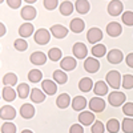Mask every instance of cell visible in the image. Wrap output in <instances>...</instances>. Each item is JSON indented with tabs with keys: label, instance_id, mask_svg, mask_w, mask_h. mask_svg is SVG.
<instances>
[{
	"label": "cell",
	"instance_id": "cell-1",
	"mask_svg": "<svg viewBox=\"0 0 133 133\" xmlns=\"http://www.w3.org/2000/svg\"><path fill=\"white\" fill-rule=\"evenodd\" d=\"M105 79H107V84L110 88H115L116 91L120 88V85L123 84V77H121L118 71H109L105 76Z\"/></svg>",
	"mask_w": 133,
	"mask_h": 133
},
{
	"label": "cell",
	"instance_id": "cell-2",
	"mask_svg": "<svg viewBox=\"0 0 133 133\" xmlns=\"http://www.w3.org/2000/svg\"><path fill=\"white\" fill-rule=\"evenodd\" d=\"M33 39H35V43L39 44V45H45L51 40V31H48L45 28H40L33 35Z\"/></svg>",
	"mask_w": 133,
	"mask_h": 133
},
{
	"label": "cell",
	"instance_id": "cell-3",
	"mask_svg": "<svg viewBox=\"0 0 133 133\" xmlns=\"http://www.w3.org/2000/svg\"><path fill=\"white\" fill-rule=\"evenodd\" d=\"M125 95L123 92H118V91H115L112 93L108 95V103L112 105V107H120L125 103Z\"/></svg>",
	"mask_w": 133,
	"mask_h": 133
},
{
	"label": "cell",
	"instance_id": "cell-4",
	"mask_svg": "<svg viewBox=\"0 0 133 133\" xmlns=\"http://www.w3.org/2000/svg\"><path fill=\"white\" fill-rule=\"evenodd\" d=\"M124 11V5L120 0H112L108 4V14L110 16H118L120 14H123Z\"/></svg>",
	"mask_w": 133,
	"mask_h": 133
},
{
	"label": "cell",
	"instance_id": "cell-5",
	"mask_svg": "<svg viewBox=\"0 0 133 133\" xmlns=\"http://www.w3.org/2000/svg\"><path fill=\"white\" fill-rule=\"evenodd\" d=\"M105 100L104 98H100V97H93L91 101H89V109L95 113H100L105 109Z\"/></svg>",
	"mask_w": 133,
	"mask_h": 133
},
{
	"label": "cell",
	"instance_id": "cell-6",
	"mask_svg": "<svg viewBox=\"0 0 133 133\" xmlns=\"http://www.w3.org/2000/svg\"><path fill=\"white\" fill-rule=\"evenodd\" d=\"M84 69L89 73H96L100 69V61L96 57H87L84 61Z\"/></svg>",
	"mask_w": 133,
	"mask_h": 133
},
{
	"label": "cell",
	"instance_id": "cell-7",
	"mask_svg": "<svg viewBox=\"0 0 133 133\" xmlns=\"http://www.w3.org/2000/svg\"><path fill=\"white\" fill-rule=\"evenodd\" d=\"M72 52L73 56L77 59H85L88 56V48L84 43H76L72 48Z\"/></svg>",
	"mask_w": 133,
	"mask_h": 133
},
{
	"label": "cell",
	"instance_id": "cell-8",
	"mask_svg": "<svg viewBox=\"0 0 133 133\" xmlns=\"http://www.w3.org/2000/svg\"><path fill=\"white\" fill-rule=\"evenodd\" d=\"M87 39H88V41H89L91 44H96V43H98L100 40L103 39V31L100 29V28H91L89 31H88V33H87Z\"/></svg>",
	"mask_w": 133,
	"mask_h": 133
},
{
	"label": "cell",
	"instance_id": "cell-9",
	"mask_svg": "<svg viewBox=\"0 0 133 133\" xmlns=\"http://www.w3.org/2000/svg\"><path fill=\"white\" fill-rule=\"evenodd\" d=\"M121 32H123V27L117 21H110L107 25V33L110 37H118L121 35Z\"/></svg>",
	"mask_w": 133,
	"mask_h": 133
},
{
	"label": "cell",
	"instance_id": "cell-10",
	"mask_svg": "<svg viewBox=\"0 0 133 133\" xmlns=\"http://www.w3.org/2000/svg\"><path fill=\"white\" fill-rule=\"evenodd\" d=\"M107 59L110 64H120L124 59V55L120 49H110L107 55Z\"/></svg>",
	"mask_w": 133,
	"mask_h": 133
},
{
	"label": "cell",
	"instance_id": "cell-11",
	"mask_svg": "<svg viewBox=\"0 0 133 133\" xmlns=\"http://www.w3.org/2000/svg\"><path fill=\"white\" fill-rule=\"evenodd\" d=\"M16 116V109L11 105H4L0 109V117L2 120H14Z\"/></svg>",
	"mask_w": 133,
	"mask_h": 133
},
{
	"label": "cell",
	"instance_id": "cell-12",
	"mask_svg": "<svg viewBox=\"0 0 133 133\" xmlns=\"http://www.w3.org/2000/svg\"><path fill=\"white\" fill-rule=\"evenodd\" d=\"M51 33L53 35V37H56V39H64L68 35V28H65L61 24H55V25L51 27Z\"/></svg>",
	"mask_w": 133,
	"mask_h": 133
},
{
	"label": "cell",
	"instance_id": "cell-13",
	"mask_svg": "<svg viewBox=\"0 0 133 133\" xmlns=\"http://www.w3.org/2000/svg\"><path fill=\"white\" fill-rule=\"evenodd\" d=\"M29 61L33 65H43V64H45V61H47V55L44 52L36 51V52H33L29 56Z\"/></svg>",
	"mask_w": 133,
	"mask_h": 133
},
{
	"label": "cell",
	"instance_id": "cell-14",
	"mask_svg": "<svg viewBox=\"0 0 133 133\" xmlns=\"http://www.w3.org/2000/svg\"><path fill=\"white\" fill-rule=\"evenodd\" d=\"M36 8L35 7H32V5H25V7H23L21 8V11H20V16L23 17L24 20H33L36 17Z\"/></svg>",
	"mask_w": 133,
	"mask_h": 133
},
{
	"label": "cell",
	"instance_id": "cell-15",
	"mask_svg": "<svg viewBox=\"0 0 133 133\" xmlns=\"http://www.w3.org/2000/svg\"><path fill=\"white\" fill-rule=\"evenodd\" d=\"M76 66H77V61L72 56H66L60 61V68L63 71H73Z\"/></svg>",
	"mask_w": 133,
	"mask_h": 133
},
{
	"label": "cell",
	"instance_id": "cell-16",
	"mask_svg": "<svg viewBox=\"0 0 133 133\" xmlns=\"http://www.w3.org/2000/svg\"><path fill=\"white\" fill-rule=\"evenodd\" d=\"M41 88H43L44 93L51 95V96H53L55 93L57 92V85H56V83H53L52 80H43L41 81Z\"/></svg>",
	"mask_w": 133,
	"mask_h": 133
},
{
	"label": "cell",
	"instance_id": "cell-17",
	"mask_svg": "<svg viewBox=\"0 0 133 133\" xmlns=\"http://www.w3.org/2000/svg\"><path fill=\"white\" fill-rule=\"evenodd\" d=\"M20 116L25 118V120H29L35 116V107L32 104H23L20 108Z\"/></svg>",
	"mask_w": 133,
	"mask_h": 133
},
{
	"label": "cell",
	"instance_id": "cell-18",
	"mask_svg": "<svg viewBox=\"0 0 133 133\" xmlns=\"http://www.w3.org/2000/svg\"><path fill=\"white\" fill-rule=\"evenodd\" d=\"M69 28L72 32L75 33H81L85 28V23H84V20L80 19V17H76V19H72L71 20V24H69Z\"/></svg>",
	"mask_w": 133,
	"mask_h": 133
},
{
	"label": "cell",
	"instance_id": "cell-19",
	"mask_svg": "<svg viewBox=\"0 0 133 133\" xmlns=\"http://www.w3.org/2000/svg\"><path fill=\"white\" fill-rule=\"evenodd\" d=\"M95 115H93V112H81L80 115H79V121H80V124L81 125H91V124H93L95 123Z\"/></svg>",
	"mask_w": 133,
	"mask_h": 133
},
{
	"label": "cell",
	"instance_id": "cell-20",
	"mask_svg": "<svg viewBox=\"0 0 133 133\" xmlns=\"http://www.w3.org/2000/svg\"><path fill=\"white\" fill-rule=\"evenodd\" d=\"M87 107V100L83 96H76L75 98H72V109L77 110V112H81L83 109H85Z\"/></svg>",
	"mask_w": 133,
	"mask_h": 133
},
{
	"label": "cell",
	"instance_id": "cell-21",
	"mask_svg": "<svg viewBox=\"0 0 133 133\" xmlns=\"http://www.w3.org/2000/svg\"><path fill=\"white\" fill-rule=\"evenodd\" d=\"M75 8L76 11L79 12L80 15H85L89 12V9H91V4L88 0H77V2L75 3Z\"/></svg>",
	"mask_w": 133,
	"mask_h": 133
},
{
	"label": "cell",
	"instance_id": "cell-22",
	"mask_svg": "<svg viewBox=\"0 0 133 133\" xmlns=\"http://www.w3.org/2000/svg\"><path fill=\"white\" fill-rule=\"evenodd\" d=\"M29 97H31L32 101L36 103V104H40V103H43L44 100H45V95H44V91L39 89V88H33V89L31 91Z\"/></svg>",
	"mask_w": 133,
	"mask_h": 133
},
{
	"label": "cell",
	"instance_id": "cell-23",
	"mask_svg": "<svg viewBox=\"0 0 133 133\" xmlns=\"http://www.w3.org/2000/svg\"><path fill=\"white\" fill-rule=\"evenodd\" d=\"M93 92L96 96H105L108 93V84L103 80L96 81V84L93 87Z\"/></svg>",
	"mask_w": 133,
	"mask_h": 133
},
{
	"label": "cell",
	"instance_id": "cell-24",
	"mask_svg": "<svg viewBox=\"0 0 133 133\" xmlns=\"http://www.w3.org/2000/svg\"><path fill=\"white\" fill-rule=\"evenodd\" d=\"M33 31H35V28H33V24H31V23H24V24H21L20 28H19V35L23 37V39H24V37H29V36H32Z\"/></svg>",
	"mask_w": 133,
	"mask_h": 133
},
{
	"label": "cell",
	"instance_id": "cell-25",
	"mask_svg": "<svg viewBox=\"0 0 133 133\" xmlns=\"http://www.w3.org/2000/svg\"><path fill=\"white\" fill-rule=\"evenodd\" d=\"M69 104H72L71 101V97L69 95H66V93H61L57 98H56V105L60 108V109H65V108H68Z\"/></svg>",
	"mask_w": 133,
	"mask_h": 133
},
{
	"label": "cell",
	"instance_id": "cell-26",
	"mask_svg": "<svg viewBox=\"0 0 133 133\" xmlns=\"http://www.w3.org/2000/svg\"><path fill=\"white\" fill-rule=\"evenodd\" d=\"M93 81L89 79V77H83V79L79 81V88H80V91L81 92H89L93 89Z\"/></svg>",
	"mask_w": 133,
	"mask_h": 133
},
{
	"label": "cell",
	"instance_id": "cell-27",
	"mask_svg": "<svg viewBox=\"0 0 133 133\" xmlns=\"http://www.w3.org/2000/svg\"><path fill=\"white\" fill-rule=\"evenodd\" d=\"M60 9V14L63 16H69L72 12H73V9H75V5L69 2V0H65V2H63L59 7Z\"/></svg>",
	"mask_w": 133,
	"mask_h": 133
},
{
	"label": "cell",
	"instance_id": "cell-28",
	"mask_svg": "<svg viewBox=\"0 0 133 133\" xmlns=\"http://www.w3.org/2000/svg\"><path fill=\"white\" fill-rule=\"evenodd\" d=\"M52 77H53V80L56 81L57 84H65L66 81H68V76H66V73L63 69H56L53 72Z\"/></svg>",
	"mask_w": 133,
	"mask_h": 133
},
{
	"label": "cell",
	"instance_id": "cell-29",
	"mask_svg": "<svg viewBox=\"0 0 133 133\" xmlns=\"http://www.w3.org/2000/svg\"><path fill=\"white\" fill-rule=\"evenodd\" d=\"M16 95H17V92L12 87H4L3 88V98L5 101H14L16 98Z\"/></svg>",
	"mask_w": 133,
	"mask_h": 133
},
{
	"label": "cell",
	"instance_id": "cell-30",
	"mask_svg": "<svg viewBox=\"0 0 133 133\" xmlns=\"http://www.w3.org/2000/svg\"><path fill=\"white\" fill-rule=\"evenodd\" d=\"M16 83H17V76H16L15 73L8 72V73L4 75V77H3V84H4L5 87H14V85H16Z\"/></svg>",
	"mask_w": 133,
	"mask_h": 133
},
{
	"label": "cell",
	"instance_id": "cell-31",
	"mask_svg": "<svg viewBox=\"0 0 133 133\" xmlns=\"http://www.w3.org/2000/svg\"><path fill=\"white\" fill-rule=\"evenodd\" d=\"M17 95L20 98H27L31 95V89H29V85L25 83H21L17 85Z\"/></svg>",
	"mask_w": 133,
	"mask_h": 133
},
{
	"label": "cell",
	"instance_id": "cell-32",
	"mask_svg": "<svg viewBox=\"0 0 133 133\" xmlns=\"http://www.w3.org/2000/svg\"><path fill=\"white\" fill-rule=\"evenodd\" d=\"M105 53H107V47L104 44H96L92 47V55L96 57H103L105 56Z\"/></svg>",
	"mask_w": 133,
	"mask_h": 133
},
{
	"label": "cell",
	"instance_id": "cell-33",
	"mask_svg": "<svg viewBox=\"0 0 133 133\" xmlns=\"http://www.w3.org/2000/svg\"><path fill=\"white\" fill-rule=\"evenodd\" d=\"M107 130L109 133H117L120 130V123L117 118H110L107 123Z\"/></svg>",
	"mask_w": 133,
	"mask_h": 133
},
{
	"label": "cell",
	"instance_id": "cell-34",
	"mask_svg": "<svg viewBox=\"0 0 133 133\" xmlns=\"http://www.w3.org/2000/svg\"><path fill=\"white\" fill-rule=\"evenodd\" d=\"M41 79H43L41 71H39V69H32V71L28 72V80H29L31 83H39V81H41Z\"/></svg>",
	"mask_w": 133,
	"mask_h": 133
},
{
	"label": "cell",
	"instance_id": "cell-35",
	"mask_svg": "<svg viewBox=\"0 0 133 133\" xmlns=\"http://www.w3.org/2000/svg\"><path fill=\"white\" fill-rule=\"evenodd\" d=\"M63 56L61 53V49L60 48H51L49 52H48V57L52 60V61H59Z\"/></svg>",
	"mask_w": 133,
	"mask_h": 133
},
{
	"label": "cell",
	"instance_id": "cell-36",
	"mask_svg": "<svg viewBox=\"0 0 133 133\" xmlns=\"http://www.w3.org/2000/svg\"><path fill=\"white\" fill-rule=\"evenodd\" d=\"M121 128L125 133H133V118L127 117L123 120V124H121Z\"/></svg>",
	"mask_w": 133,
	"mask_h": 133
},
{
	"label": "cell",
	"instance_id": "cell-37",
	"mask_svg": "<svg viewBox=\"0 0 133 133\" xmlns=\"http://www.w3.org/2000/svg\"><path fill=\"white\" fill-rule=\"evenodd\" d=\"M14 45H15V48H16L17 51L24 52V51H27V48H28V43H27L23 37H20V39H16V40L14 41Z\"/></svg>",
	"mask_w": 133,
	"mask_h": 133
},
{
	"label": "cell",
	"instance_id": "cell-38",
	"mask_svg": "<svg viewBox=\"0 0 133 133\" xmlns=\"http://www.w3.org/2000/svg\"><path fill=\"white\" fill-rule=\"evenodd\" d=\"M2 133H16V125L11 121H5L2 125Z\"/></svg>",
	"mask_w": 133,
	"mask_h": 133
},
{
	"label": "cell",
	"instance_id": "cell-39",
	"mask_svg": "<svg viewBox=\"0 0 133 133\" xmlns=\"http://www.w3.org/2000/svg\"><path fill=\"white\" fill-rule=\"evenodd\" d=\"M123 23L128 27H132L133 25V12L132 11H127V12L123 14Z\"/></svg>",
	"mask_w": 133,
	"mask_h": 133
},
{
	"label": "cell",
	"instance_id": "cell-40",
	"mask_svg": "<svg viewBox=\"0 0 133 133\" xmlns=\"http://www.w3.org/2000/svg\"><path fill=\"white\" fill-rule=\"evenodd\" d=\"M123 88H125V89H132L133 88V76L132 75H125L123 77Z\"/></svg>",
	"mask_w": 133,
	"mask_h": 133
},
{
	"label": "cell",
	"instance_id": "cell-41",
	"mask_svg": "<svg viewBox=\"0 0 133 133\" xmlns=\"http://www.w3.org/2000/svg\"><path fill=\"white\" fill-rule=\"evenodd\" d=\"M91 130H92V133H104L105 127H104V124L101 123V121H95V123L92 124Z\"/></svg>",
	"mask_w": 133,
	"mask_h": 133
},
{
	"label": "cell",
	"instance_id": "cell-42",
	"mask_svg": "<svg viewBox=\"0 0 133 133\" xmlns=\"http://www.w3.org/2000/svg\"><path fill=\"white\" fill-rule=\"evenodd\" d=\"M44 8L48 9V11H53L55 8H57L59 5V0H44L43 2Z\"/></svg>",
	"mask_w": 133,
	"mask_h": 133
},
{
	"label": "cell",
	"instance_id": "cell-43",
	"mask_svg": "<svg viewBox=\"0 0 133 133\" xmlns=\"http://www.w3.org/2000/svg\"><path fill=\"white\" fill-rule=\"evenodd\" d=\"M123 112L127 117H133V103H125L123 107Z\"/></svg>",
	"mask_w": 133,
	"mask_h": 133
},
{
	"label": "cell",
	"instance_id": "cell-44",
	"mask_svg": "<svg viewBox=\"0 0 133 133\" xmlns=\"http://www.w3.org/2000/svg\"><path fill=\"white\" fill-rule=\"evenodd\" d=\"M5 2H7L8 7L12 9H17L21 5V0H5Z\"/></svg>",
	"mask_w": 133,
	"mask_h": 133
},
{
	"label": "cell",
	"instance_id": "cell-45",
	"mask_svg": "<svg viewBox=\"0 0 133 133\" xmlns=\"http://www.w3.org/2000/svg\"><path fill=\"white\" fill-rule=\"evenodd\" d=\"M69 133H84V128L80 124H73L69 129Z\"/></svg>",
	"mask_w": 133,
	"mask_h": 133
},
{
	"label": "cell",
	"instance_id": "cell-46",
	"mask_svg": "<svg viewBox=\"0 0 133 133\" xmlns=\"http://www.w3.org/2000/svg\"><path fill=\"white\" fill-rule=\"evenodd\" d=\"M125 61H127V65L129 66V68H133V52L129 53L128 56L125 57Z\"/></svg>",
	"mask_w": 133,
	"mask_h": 133
},
{
	"label": "cell",
	"instance_id": "cell-47",
	"mask_svg": "<svg viewBox=\"0 0 133 133\" xmlns=\"http://www.w3.org/2000/svg\"><path fill=\"white\" fill-rule=\"evenodd\" d=\"M0 27H2V35H0V36H4V35H5V32H7L4 23H0Z\"/></svg>",
	"mask_w": 133,
	"mask_h": 133
},
{
	"label": "cell",
	"instance_id": "cell-48",
	"mask_svg": "<svg viewBox=\"0 0 133 133\" xmlns=\"http://www.w3.org/2000/svg\"><path fill=\"white\" fill-rule=\"evenodd\" d=\"M24 2H25V3H28V4L31 5V4H33V3H36L37 0H24Z\"/></svg>",
	"mask_w": 133,
	"mask_h": 133
},
{
	"label": "cell",
	"instance_id": "cell-49",
	"mask_svg": "<svg viewBox=\"0 0 133 133\" xmlns=\"http://www.w3.org/2000/svg\"><path fill=\"white\" fill-rule=\"evenodd\" d=\"M21 133H33V132L29 130V129H24V130H21Z\"/></svg>",
	"mask_w": 133,
	"mask_h": 133
},
{
	"label": "cell",
	"instance_id": "cell-50",
	"mask_svg": "<svg viewBox=\"0 0 133 133\" xmlns=\"http://www.w3.org/2000/svg\"><path fill=\"white\" fill-rule=\"evenodd\" d=\"M0 3H4V0H0Z\"/></svg>",
	"mask_w": 133,
	"mask_h": 133
}]
</instances>
